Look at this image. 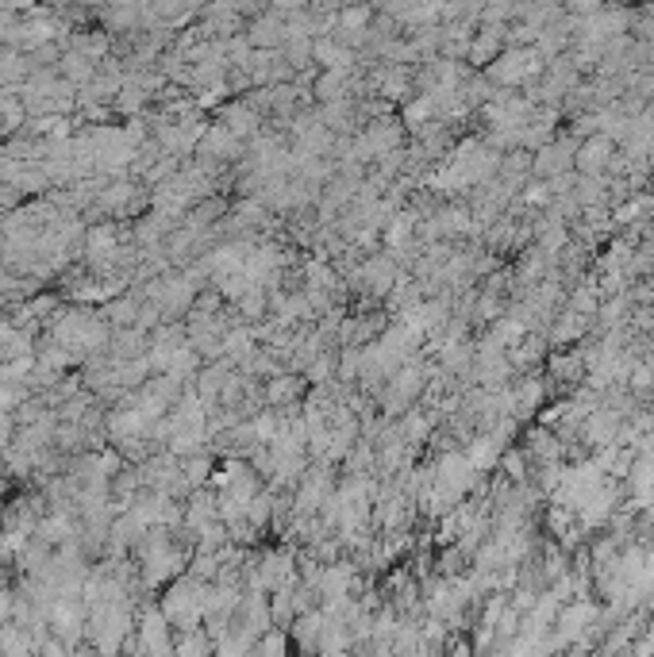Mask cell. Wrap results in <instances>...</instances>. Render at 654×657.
<instances>
[{
	"label": "cell",
	"mask_w": 654,
	"mask_h": 657,
	"mask_svg": "<svg viewBox=\"0 0 654 657\" xmlns=\"http://www.w3.org/2000/svg\"><path fill=\"white\" fill-rule=\"evenodd\" d=\"M58 70L66 73V81H74V85H89L97 77V58H89L81 50H70V54L58 58Z\"/></svg>",
	"instance_id": "obj_1"
},
{
	"label": "cell",
	"mask_w": 654,
	"mask_h": 657,
	"mask_svg": "<svg viewBox=\"0 0 654 657\" xmlns=\"http://www.w3.org/2000/svg\"><path fill=\"white\" fill-rule=\"evenodd\" d=\"M0 4H4V8H12V12H16V8H27V4H31V0H0Z\"/></svg>",
	"instance_id": "obj_2"
}]
</instances>
